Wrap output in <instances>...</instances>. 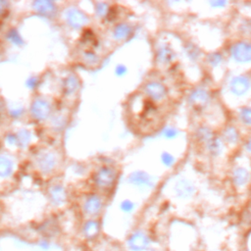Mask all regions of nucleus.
Here are the masks:
<instances>
[{
    "instance_id": "1",
    "label": "nucleus",
    "mask_w": 251,
    "mask_h": 251,
    "mask_svg": "<svg viewBox=\"0 0 251 251\" xmlns=\"http://www.w3.org/2000/svg\"><path fill=\"white\" fill-rule=\"evenodd\" d=\"M229 54L238 64L251 63V43L247 41L235 42L230 46Z\"/></svg>"
},
{
    "instance_id": "2",
    "label": "nucleus",
    "mask_w": 251,
    "mask_h": 251,
    "mask_svg": "<svg viewBox=\"0 0 251 251\" xmlns=\"http://www.w3.org/2000/svg\"><path fill=\"white\" fill-rule=\"evenodd\" d=\"M116 179V172L113 168L105 166L100 168L93 176L95 184L101 188L110 187Z\"/></svg>"
},
{
    "instance_id": "3",
    "label": "nucleus",
    "mask_w": 251,
    "mask_h": 251,
    "mask_svg": "<svg viewBox=\"0 0 251 251\" xmlns=\"http://www.w3.org/2000/svg\"><path fill=\"white\" fill-rule=\"evenodd\" d=\"M150 237L142 231L132 233L127 239V247L131 251H146L150 248Z\"/></svg>"
},
{
    "instance_id": "4",
    "label": "nucleus",
    "mask_w": 251,
    "mask_h": 251,
    "mask_svg": "<svg viewBox=\"0 0 251 251\" xmlns=\"http://www.w3.org/2000/svg\"><path fill=\"white\" fill-rule=\"evenodd\" d=\"M251 88V80L246 75H236L229 81V91L239 97L245 95Z\"/></svg>"
},
{
    "instance_id": "5",
    "label": "nucleus",
    "mask_w": 251,
    "mask_h": 251,
    "mask_svg": "<svg viewBox=\"0 0 251 251\" xmlns=\"http://www.w3.org/2000/svg\"><path fill=\"white\" fill-rule=\"evenodd\" d=\"M175 194L178 199L188 200L193 197L196 191V187L192 181L186 178L178 179L174 187Z\"/></svg>"
},
{
    "instance_id": "6",
    "label": "nucleus",
    "mask_w": 251,
    "mask_h": 251,
    "mask_svg": "<svg viewBox=\"0 0 251 251\" xmlns=\"http://www.w3.org/2000/svg\"><path fill=\"white\" fill-rule=\"evenodd\" d=\"M51 113L50 104L41 98L35 99L30 106V114L33 119L37 121H43L49 117Z\"/></svg>"
},
{
    "instance_id": "7",
    "label": "nucleus",
    "mask_w": 251,
    "mask_h": 251,
    "mask_svg": "<svg viewBox=\"0 0 251 251\" xmlns=\"http://www.w3.org/2000/svg\"><path fill=\"white\" fill-rule=\"evenodd\" d=\"M210 99H211V95L209 91L201 87H197L193 89L188 95L189 104L195 107L196 109L204 108L206 105L209 104Z\"/></svg>"
},
{
    "instance_id": "8",
    "label": "nucleus",
    "mask_w": 251,
    "mask_h": 251,
    "mask_svg": "<svg viewBox=\"0 0 251 251\" xmlns=\"http://www.w3.org/2000/svg\"><path fill=\"white\" fill-rule=\"evenodd\" d=\"M66 21L71 27L78 29L87 24L88 18L82 11L76 8H71L66 12Z\"/></svg>"
},
{
    "instance_id": "9",
    "label": "nucleus",
    "mask_w": 251,
    "mask_h": 251,
    "mask_svg": "<svg viewBox=\"0 0 251 251\" xmlns=\"http://www.w3.org/2000/svg\"><path fill=\"white\" fill-rule=\"evenodd\" d=\"M144 92L153 101H161L167 96V88L158 81H149L144 86Z\"/></svg>"
},
{
    "instance_id": "10",
    "label": "nucleus",
    "mask_w": 251,
    "mask_h": 251,
    "mask_svg": "<svg viewBox=\"0 0 251 251\" xmlns=\"http://www.w3.org/2000/svg\"><path fill=\"white\" fill-rule=\"evenodd\" d=\"M128 181L136 186H139V187L151 188L154 185V182H153L151 176L148 174H146L145 172H141V171L133 172L128 176Z\"/></svg>"
},
{
    "instance_id": "11",
    "label": "nucleus",
    "mask_w": 251,
    "mask_h": 251,
    "mask_svg": "<svg viewBox=\"0 0 251 251\" xmlns=\"http://www.w3.org/2000/svg\"><path fill=\"white\" fill-rule=\"evenodd\" d=\"M32 8L39 15L44 17H53L57 10L55 4L48 0H36L32 3Z\"/></svg>"
},
{
    "instance_id": "12",
    "label": "nucleus",
    "mask_w": 251,
    "mask_h": 251,
    "mask_svg": "<svg viewBox=\"0 0 251 251\" xmlns=\"http://www.w3.org/2000/svg\"><path fill=\"white\" fill-rule=\"evenodd\" d=\"M56 157L51 152L42 153L37 159V165L41 172L48 174L52 172L56 166Z\"/></svg>"
},
{
    "instance_id": "13",
    "label": "nucleus",
    "mask_w": 251,
    "mask_h": 251,
    "mask_svg": "<svg viewBox=\"0 0 251 251\" xmlns=\"http://www.w3.org/2000/svg\"><path fill=\"white\" fill-rule=\"evenodd\" d=\"M83 209L87 215H90V216L97 215L98 213H100V211L102 209L101 198L95 194L89 195L84 202Z\"/></svg>"
},
{
    "instance_id": "14",
    "label": "nucleus",
    "mask_w": 251,
    "mask_h": 251,
    "mask_svg": "<svg viewBox=\"0 0 251 251\" xmlns=\"http://www.w3.org/2000/svg\"><path fill=\"white\" fill-rule=\"evenodd\" d=\"M231 179L235 186L244 187L250 180V173L243 167H237L232 172Z\"/></svg>"
},
{
    "instance_id": "15",
    "label": "nucleus",
    "mask_w": 251,
    "mask_h": 251,
    "mask_svg": "<svg viewBox=\"0 0 251 251\" xmlns=\"http://www.w3.org/2000/svg\"><path fill=\"white\" fill-rule=\"evenodd\" d=\"M175 52L169 45H161L156 52V59L159 64L167 65L175 59Z\"/></svg>"
},
{
    "instance_id": "16",
    "label": "nucleus",
    "mask_w": 251,
    "mask_h": 251,
    "mask_svg": "<svg viewBox=\"0 0 251 251\" xmlns=\"http://www.w3.org/2000/svg\"><path fill=\"white\" fill-rule=\"evenodd\" d=\"M79 86H80V81L77 78V76H75V75H70L65 78L63 83L64 93L66 95H72L79 89Z\"/></svg>"
},
{
    "instance_id": "17",
    "label": "nucleus",
    "mask_w": 251,
    "mask_h": 251,
    "mask_svg": "<svg viewBox=\"0 0 251 251\" xmlns=\"http://www.w3.org/2000/svg\"><path fill=\"white\" fill-rule=\"evenodd\" d=\"M209 154L212 157H218L222 154L223 152V148H224V144L223 141L218 137V136H213L206 144H205Z\"/></svg>"
},
{
    "instance_id": "18",
    "label": "nucleus",
    "mask_w": 251,
    "mask_h": 251,
    "mask_svg": "<svg viewBox=\"0 0 251 251\" xmlns=\"http://www.w3.org/2000/svg\"><path fill=\"white\" fill-rule=\"evenodd\" d=\"M50 199L54 205H61L66 201L67 194L64 187L61 185H55L50 188Z\"/></svg>"
},
{
    "instance_id": "19",
    "label": "nucleus",
    "mask_w": 251,
    "mask_h": 251,
    "mask_svg": "<svg viewBox=\"0 0 251 251\" xmlns=\"http://www.w3.org/2000/svg\"><path fill=\"white\" fill-rule=\"evenodd\" d=\"M131 32H132L131 26L126 23H122L117 25L116 27L114 28L113 36L117 40H125L130 35Z\"/></svg>"
},
{
    "instance_id": "20",
    "label": "nucleus",
    "mask_w": 251,
    "mask_h": 251,
    "mask_svg": "<svg viewBox=\"0 0 251 251\" xmlns=\"http://www.w3.org/2000/svg\"><path fill=\"white\" fill-rule=\"evenodd\" d=\"M98 232H99V224L96 221L90 220L86 222L85 225L83 226V233L89 239L96 237Z\"/></svg>"
},
{
    "instance_id": "21",
    "label": "nucleus",
    "mask_w": 251,
    "mask_h": 251,
    "mask_svg": "<svg viewBox=\"0 0 251 251\" xmlns=\"http://www.w3.org/2000/svg\"><path fill=\"white\" fill-rule=\"evenodd\" d=\"M13 173V162L5 156H0V177H8Z\"/></svg>"
},
{
    "instance_id": "22",
    "label": "nucleus",
    "mask_w": 251,
    "mask_h": 251,
    "mask_svg": "<svg viewBox=\"0 0 251 251\" xmlns=\"http://www.w3.org/2000/svg\"><path fill=\"white\" fill-rule=\"evenodd\" d=\"M223 138L226 142H227L229 144H234L239 139V133L234 126H228L223 131Z\"/></svg>"
},
{
    "instance_id": "23",
    "label": "nucleus",
    "mask_w": 251,
    "mask_h": 251,
    "mask_svg": "<svg viewBox=\"0 0 251 251\" xmlns=\"http://www.w3.org/2000/svg\"><path fill=\"white\" fill-rule=\"evenodd\" d=\"M195 136H196V139L198 140V142H202V143L206 144L214 136V134L208 126H201L196 129Z\"/></svg>"
},
{
    "instance_id": "24",
    "label": "nucleus",
    "mask_w": 251,
    "mask_h": 251,
    "mask_svg": "<svg viewBox=\"0 0 251 251\" xmlns=\"http://www.w3.org/2000/svg\"><path fill=\"white\" fill-rule=\"evenodd\" d=\"M17 135V145L20 147H25L28 145V143L30 142L31 139V134L27 129H20L18 131Z\"/></svg>"
},
{
    "instance_id": "25",
    "label": "nucleus",
    "mask_w": 251,
    "mask_h": 251,
    "mask_svg": "<svg viewBox=\"0 0 251 251\" xmlns=\"http://www.w3.org/2000/svg\"><path fill=\"white\" fill-rule=\"evenodd\" d=\"M184 51H185V54L187 56V58L190 60V61H197L199 59V57L201 56V52H200V49L194 45L193 43H190L188 42L185 47H184Z\"/></svg>"
},
{
    "instance_id": "26",
    "label": "nucleus",
    "mask_w": 251,
    "mask_h": 251,
    "mask_svg": "<svg viewBox=\"0 0 251 251\" xmlns=\"http://www.w3.org/2000/svg\"><path fill=\"white\" fill-rule=\"evenodd\" d=\"M7 38L10 42H12L15 45H23L24 44V40L23 37L21 36V34L19 33V31L15 28H11L8 33H7Z\"/></svg>"
},
{
    "instance_id": "27",
    "label": "nucleus",
    "mask_w": 251,
    "mask_h": 251,
    "mask_svg": "<svg viewBox=\"0 0 251 251\" xmlns=\"http://www.w3.org/2000/svg\"><path fill=\"white\" fill-rule=\"evenodd\" d=\"M238 117L243 125L251 126V108L250 107H244L240 109Z\"/></svg>"
},
{
    "instance_id": "28",
    "label": "nucleus",
    "mask_w": 251,
    "mask_h": 251,
    "mask_svg": "<svg viewBox=\"0 0 251 251\" xmlns=\"http://www.w3.org/2000/svg\"><path fill=\"white\" fill-rule=\"evenodd\" d=\"M223 62V55L220 52H213L207 56V63L215 68L222 64Z\"/></svg>"
},
{
    "instance_id": "29",
    "label": "nucleus",
    "mask_w": 251,
    "mask_h": 251,
    "mask_svg": "<svg viewBox=\"0 0 251 251\" xmlns=\"http://www.w3.org/2000/svg\"><path fill=\"white\" fill-rule=\"evenodd\" d=\"M110 11L109 5L105 2H98L95 4V13L98 17L104 18L108 16V13Z\"/></svg>"
},
{
    "instance_id": "30",
    "label": "nucleus",
    "mask_w": 251,
    "mask_h": 251,
    "mask_svg": "<svg viewBox=\"0 0 251 251\" xmlns=\"http://www.w3.org/2000/svg\"><path fill=\"white\" fill-rule=\"evenodd\" d=\"M161 161L166 167H172L176 163L175 157L169 152H163L161 155Z\"/></svg>"
},
{
    "instance_id": "31",
    "label": "nucleus",
    "mask_w": 251,
    "mask_h": 251,
    "mask_svg": "<svg viewBox=\"0 0 251 251\" xmlns=\"http://www.w3.org/2000/svg\"><path fill=\"white\" fill-rule=\"evenodd\" d=\"M163 135L168 139H173L178 135V130L176 127L169 126L163 130Z\"/></svg>"
},
{
    "instance_id": "32",
    "label": "nucleus",
    "mask_w": 251,
    "mask_h": 251,
    "mask_svg": "<svg viewBox=\"0 0 251 251\" xmlns=\"http://www.w3.org/2000/svg\"><path fill=\"white\" fill-rule=\"evenodd\" d=\"M83 59L88 64H96L98 61V56L92 51H86L83 54Z\"/></svg>"
},
{
    "instance_id": "33",
    "label": "nucleus",
    "mask_w": 251,
    "mask_h": 251,
    "mask_svg": "<svg viewBox=\"0 0 251 251\" xmlns=\"http://www.w3.org/2000/svg\"><path fill=\"white\" fill-rule=\"evenodd\" d=\"M120 208L123 212L125 213H130L133 211L134 209V203L130 200H124L121 205H120Z\"/></svg>"
},
{
    "instance_id": "34",
    "label": "nucleus",
    "mask_w": 251,
    "mask_h": 251,
    "mask_svg": "<svg viewBox=\"0 0 251 251\" xmlns=\"http://www.w3.org/2000/svg\"><path fill=\"white\" fill-rule=\"evenodd\" d=\"M239 30H240L243 34H251V20L244 21V22L240 25Z\"/></svg>"
},
{
    "instance_id": "35",
    "label": "nucleus",
    "mask_w": 251,
    "mask_h": 251,
    "mask_svg": "<svg viewBox=\"0 0 251 251\" xmlns=\"http://www.w3.org/2000/svg\"><path fill=\"white\" fill-rule=\"evenodd\" d=\"M25 85L30 88L33 89L38 85V78L37 77H29L27 78V80L25 81Z\"/></svg>"
},
{
    "instance_id": "36",
    "label": "nucleus",
    "mask_w": 251,
    "mask_h": 251,
    "mask_svg": "<svg viewBox=\"0 0 251 251\" xmlns=\"http://www.w3.org/2000/svg\"><path fill=\"white\" fill-rule=\"evenodd\" d=\"M126 73V66H124V65H118V66L116 67L115 74H116L118 76H123Z\"/></svg>"
},
{
    "instance_id": "37",
    "label": "nucleus",
    "mask_w": 251,
    "mask_h": 251,
    "mask_svg": "<svg viewBox=\"0 0 251 251\" xmlns=\"http://www.w3.org/2000/svg\"><path fill=\"white\" fill-rule=\"evenodd\" d=\"M23 113H24L23 108H17V109H13L12 111H10V115L14 119H18L19 117H21L23 115Z\"/></svg>"
},
{
    "instance_id": "38",
    "label": "nucleus",
    "mask_w": 251,
    "mask_h": 251,
    "mask_svg": "<svg viewBox=\"0 0 251 251\" xmlns=\"http://www.w3.org/2000/svg\"><path fill=\"white\" fill-rule=\"evenodd\" d=\"M6 141H7L8 144H10V145H15V144H17V135H16V134L9 133V134L6 136Z\"/></svg>"
},
{
    "instance_id": "39",
    "label": "nucleus",
    "mask_w": 251,
    "mask_h": 251,
    "mask_svg": "<svg viewBox=\"0 0 251 251\" xmlns=\"http://www.w3.org/2000/svg\"><path fill=\"white\" fill-rule=\"evenodd\" d=\"M227 4V2L226 1H211L210 2V5L212 6V7H214V8H223V7H225L226 5Z\"/></svg>"
},
{
    "instance_id": "40",
    "label": "nucleus",
    "mask_w": 251,
    "mask_h": 251,
    "mask_svg": "<svg viewBox=\"0 0 251 251\" xmlns=\"http://www.w3.org/2000/svg\"><path fill=\"white\" fill-rule=\"evenodd\" d=\"M8 7H9V4L7 1L0 0V16L6 13V11L8 10Z\"/></svg>"
},
{
    "instance_id": "41",
    "label": "nucleus",
    "mask_w": 251,
    "mask_h": 251,
    "mask_svg": "<svg viewBox=\"0 0 251 251\" xmlns=\"http://www.w3.org/2000/svg\"><path fill=\"white\" fill-rule=\"evenodd\" d=\"M245 149H246L249 153H251V138L246 141V143H245Z\"/></svg>"
},
{
    "instance_id": "42",
    "label": "nucleus",
    "mask_w": 251,
    "mask_h": 251,
    "mask_svg": "<svg viewBox=\"0 0 251 251\" xmlns=\"http://www.w3.org/2000/svg\"><path fill=\"white\" fill-rule=\"evenodd\" d=\"M40 246H41V248H44V249H47L48 248V246H49V244L47 243V242H42L41 244H40Z\"/></svg>"
},
{
    "instance_id": "43",
    "label": "nucleus",
    "mask_w": 251,
    "mask_h": 251,
    "mask_svg": "<svg viewBox=\"0 0 251 251\" xmlns=\"http://www.w3.org/2000/svg\"><path fill=\"white\" fill-rule=\"evenodd\" d=\"M245 251H249V250H245Z\"/></svg>"
}]
</instances>
